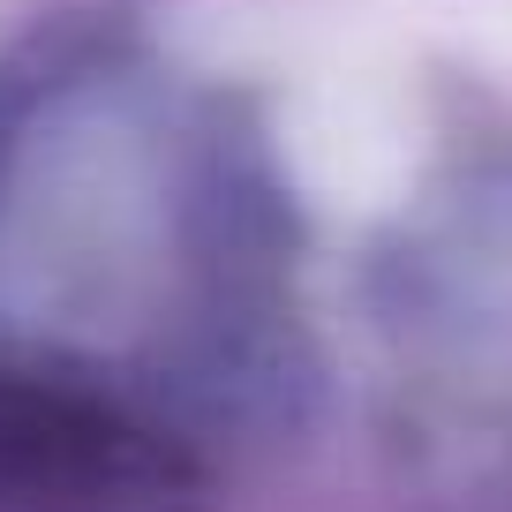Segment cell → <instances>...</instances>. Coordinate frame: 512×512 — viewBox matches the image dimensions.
<instances>
[{
  "instance_id": "6da1fadb",
  "label": "cell",
  "mask_w": 512,
  "mask_h": 512,
  "mask_svg": "<svg viewBox=\"0 0 512 512\" xmlns=\"http://www.w3.org/2000/svg\"><path fill=\"white\" fill-rule=\"evenodd\" d=\"M151 467L121 422L0 369V512H136Z\"/></svg>"
}]
</instances>
